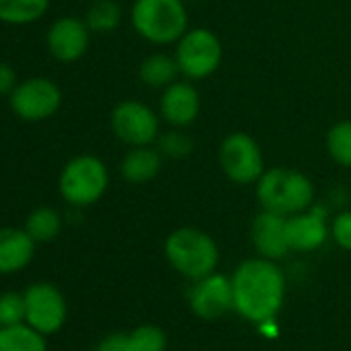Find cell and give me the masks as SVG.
I'll return each instance as SVG.
<instances>
[{
    "label": "cell",
    "mask_w": 351,
    "mask_h": 351,
    "mask_svg": "<svg viewBox=\"0 0 351 351\" xmlns=\"http://www.w3.org/2000/svg\"><path fill=\"white\" fill-rule=\"evenodd\" d=\"M234 310L256 324L271 322L285 302V275L277 261L263 256L242 261L234 275Z\"/></svg>",
    "instance_id": "obj_1"
},
{
    "label": "cell",
    "mask_w": 351,
    "mask_h": 351,
    "mask_svg": "<svg viewBox=\"0 0 351 351\" xmlns=\"http://www.w3.org/2000/svg\"><path fill=\"white\" fill-rule=\"evenodd\" d=\"M256 201L261 209L279 213V215H295L314 205L316 189L310 176L295 167H267L258 182L254 184Z\"/></svg>",
    "instance_id": "obj_2"
},
{
    "label": "cell",
    "mask_w": 351,
    "mask_h": 351,
    "mask_svg": "<svg viewBox=\"0 0 351 351\" xmlns=\"http://www.w3.org/2000/svg\"><path fill=\"white\" fill-rule=\"evenodd\" d=\"M163 254L176 273L191 281L215 273L221 256L213 236L193 226L173 230L163 242Z\"/></svg>",
    "instance_id": "obj_3"
},
{
    "label": "cell",
    "mask_w": 351,
    "mask_h": 351,
    "mask_svg": "<svg viewBox=\"0 0 351 351\" xmlns=\"http://www.w3.org/2000/svg\"><path fill=\"white\" fill-rule=\"evenodd\" d=\"M130 25L147 44H176L189 32L186 3L184 0H132Z\"/></svg>",
    "instance_id": "obj_4"
},
{
    "label": "cell",
    "mask_w": 351,
    "mask_h": 351,
    "mask_svg": "<svg viewBox=\"0 0 351 351\" xmlns=\"http://www.w3.org/2000/svg\"><path fill=\"white\" fill-rule=\"evenodd\" d=\"M110 189V169L97 155H75L64 163L58 176L60 197L77 209L91 207L104 199Z\"/></svg>",
    "instance_id": "obj_5"
},
{
    "label": "cell",
    "mask_w": 351,
    "mask_h": 351,
    "mask_svg": "<svg viewBox=\"0 0 351 351\" xmlns=\"http://www.w3.org/2000/svg\"><path fill=\"white\" fill-rule=\"evenodd\" d=\"M173 46L180 75L195 83L213 77L223 62V44L209 27H189Z\"/></svg>",
    "instance_id": "obj_6"
},
{
    "label": "cell",
    "mask_w": 351,
    "mask_h": 351,
    "mask_svg": "<svg viewBox=\"0 0 351 351\" xmlns=\"http://www.w3.org/2000/svg\"><path fill=\"white\" fill-rule=\"evenodd\" d=\"M217 163L226 178L238 186L256 184L267 169L265 153L258 141L244 130H236L223 136L217 149Z\"/></svg>",
    "instance_id": "obj_7"
},
{
    "label": "cell",
    "mask_w": 351,
    "mask_h": 351,
    "mask_svg": "<svg viewBox=\"0 0 351 351\" xmlns=\"http://www.w3.org/2000/svg\"><path fill=\"white\" fill-rule=\"evenodd\" d=\"M161 116L141 99H124L110 114L112 134L128 147L155 145L161 134Z\"/></svg>",
    "instance_id": "obj_8"
},
{
    "label": "cell",
    "mask_w": 351,
    "mask_h": 351,
    "mask_svg": "<svg viewBox=\"0 0 351 351\" xmlns=\"http://www.w3.org/2000/svg\"><path fill=\"white\" fill-rule=\"evenodd\" d=\"M9 104L17 118L25 122H44L60 110L62 91L48 77H32L19 81L9 95Z\"/></svg>",
    "instance_id": "obj_9"
},
{
    "label": "cell",
    "mask_w": 351,
    "mask_h": 351,
    "mask_svg": "<svg viewBox=\"0 0 351 351\" xmlns=\"http://www.w3.org/2000/svg\"><path fill=\"white\" fill-rule=\"evenodd\" d=\"M25 300V322L42 335L58 332L69 316L64 293L48 281L32 283L23 291Z\"/></svg>",
    "instance_id": "obj_10"
},
{
    "label": "cell",
    "mask_w": 351,
    "mask_h": 351,
    "mask_svg": "<svg viewBox=\"0 0 351 351\" xmlns=\"http://www.w3.org/2000/svg\"><path fill=\"white\" fill-rule=\"evenodd\" d=\"M189 306L195 316L203 320H217L234 310V287L232 277L223 273H211L203 279L193 281L189 293Z\"/></svg>",
    "instance_id": "obj_11"
},
{
    "label": "cell",
    "mask_w": 351,
    "mask_h": 351,
    "mask_svg": "<svg viewBox=\"0 0 351 351\" xmlns=\"http://www.w3.org/2000/svg\"><path fill=\"white\" fill-rule=\"evenodd\" d=\"M91 44V29L85 19L60 17L46 32V48L50 56L58 62L71 64L81 60Z\"/></svg>",
    "instance_id": "obj_12"
},
{
    "label": "cell",
    "mask_w": 351,
    "mask_h": 351,
    "mask_svg": "<svg viewBox=\"0 0 351 351\" xmlns=\"http://www.w3.org/2000/svg\"><path fill=\"white\" fill-rule=\"evenodd\" d=\"M201 91L195 81L178 79L176 83L161 89L159 97V116L167 126L189 128L197 122L201 114Z\"/></svg>",
    "instance_id": "obj_13"
},
{
    "label": "cell",
    "mask_w": 351,
    "mask_h": 351,
    "mask_svg": "<svg viewBox=\"0 0 351 351\" xmlns=\"http://www.w3.org/2000/svg\"><path fill=\"white\" fill-rule=\"evenodd\" d=\"M330 238L328 211L322 205H312L287 217V242L293 252H314Z\"/></svg>",
    "instance_id": "obj_14"
},
{
    "label": "cell",
    "mask_w": 351,
    "mask_h": 351,
    "mask_svg": "<svg viewBox=\"0 0 351 351\" xmlns=\"http://www.w3.org/2000/svg\"><path fill=\"white\" fill-rule=\"evenodd\" d=\"M250 240L256 256L281 261L287 252H291L287 242V217L261 209L250 223Z\"/></svg>",
    "instance_id": "obj_15"
},
{
    "label": "cell",
    "mask_w": 351,
    "mask_h": 351,
    "mask_svg": "<svg viewBox=\"0 0 351 351\" xmlns=\"http://www.w3.org/2000/svg\"><path fill=\"white\" fill-rule=\"evenodd\" d=\"M36 254V240L25 228H0V275H13L29 267Z\"/></svg>",
    "instance_id": "obj_16"
},
{
    "label": "cell",
    "mask_w": 351,
    "mask_h": 351,
    "mask_svg": "<svg viewBox=\"0 0 351 351\" xmlns=\"http://www.w3.org/2000/svg\"><path fill=\"white\" fill-rule=\"evenodd\" d=\"M161 167H163V155L155 145L128 147V151L120 161V176L124 182L141 186L155 180Z\"/></svg>",
    "instance_id": "obj_17"
},
{
    "label": "cell",
    "mask_w": 351,
    "mask_h": 351,
    "mask_svg": "<svg viewBox=\"0 0 351 351\" xmlns=\"http://www.w3.org/2000/svg\"><path fill=\"white\" fill-rule=\"evenodd\" d=\"M180 77L182 75L173 54H165V52L149 54L138 66V79L149 89H165Z\"/></svg>",
    "instance_id": "obj_18"
},
{
    "label": "cell",
    "mask_w": 351,
    "mask_h": 351,
    "mask_svg": "<svg viewBox=\"0 0 351 351\" xmlns=\"http://www.w3.org/2000/svg\"><path fill=\"white\" fill-rule=\"evenodd\" d=\"M50 9V0H0V23L32 25L38 23Z\"/></svg>",
    "instance_id": "obj_19"
},
{
    "label": "cell",
    "mask_w": 351,
    "mask_h": 351,
    "mask_svg": "<svg viewBox=\"0 0 351 351\" xmlns=\"http://www.w3.org/2000/svg\"><path fill=\"white\" fill-rule=\"evenodd\" d=\"M0 351H48L46 335L27 322L0 326Z\"/></svg>",
    "instance_id": "obj_20"
},
{
    "label": "cell",
    "mask_w": 351,
    "mask_h": 351,
    "mask_svg": "<svg viewBox=\"0 0 351 351\" xmlns=\"http://www.w3.org/2000/svg\"><path fill=\"white\" fill-rule=\"evenodd\" d=\"M23 228L36 240V244H48L60 236L62 215L54 207H38L27 215Z\"/></svg>",
    "instance_id": "obj_21"
},
{
    "label": "cell",
    "mask_w": 351,
    "mask_h": 351,
    "mask_svg": "<svg viewBox=\"0 0 351 351\" xmlns=\"http://www.w3.org/2000/svg\"><path fill=\"white\" fill-rule=\"evenodd\" d=\"M83 19L91 34H112L122 23V7L118 0H93Z\"/></svg>",
    "instance_id": "obj_22"
},
{
    "label": "cell",
    "mask_w": 351,
    "mask_h": 351,
    "mask_svg": "<svg viewBox=\"0 0 351 351\" xmlns=\"http://www.w3.org/2000/svg\"><path fill=\"white\" fill-rule=\"evenodd\" d=\"M324 151L332 163L351 167V120H339L326 130Z\"/></svg>",
    "instance_id": "obj_23"
},
{
    "label": "cell",
    "mask_w": 351,
    "mask_h": 351,
    "mask_svg": "<svg viewBox=\"0 0 351 351\" xmlns=\"http://www.w3.org/2000/svg\"><path fill=\"white\" fill-rule=\"evenodd\" d=\"M155 147L159 149L163 159H186L195 151V141L186 132V128H173V126H169V130H163L157 136Z\"/></svg>",
    "instance_id": "obj_24"
},
{
    "label": "cell",
    "mask_w": 351,
    "mask_h": 351,
    "mask_svg": "<svg viewBox=\"0 0 351 351\" xmlns=\"http://www.w3.org/2000/svg\"><path fill=\"white\" fill-rule=\"evenodd\" d=\"M132 351H165L167 335L157 324H141L134 330L126 332Z\"/></svg>",
    "instance_id": "obj_25"
},
{
    "label": "cell",
    "mask_w": 351,
    "mask_h": 351,
    "mask_svg": "<svg viewBox=\"0 0 351 351\" xmlns=\"http://www.w3.org/2000/svg\"><path fill=\"white\" fill-rule=\"evenodd\" d=\"M25 322V300L23 293L7 291L0 295V326Z\"/></svg>",
    "instance_id": "obj_26"
},
{
    "label": "cell",
    "mask_w": 351,
    "mask_h": 351,
    "mask_svg": "<svg viewBox=\"0 0 351 351\" xmlns=\"http://www.w3.org/2000/svg\"><path fill=\"white\" fill-rule=\"evenodd\" d=\"M330 238L339 248L351 252V209L341 211V213H337L332 217V221H330Z\"/></svg>",
    "instance_id": "obj_27"
},
{
    "label": "cell",
    "mask_w": 351,
    "mask_h": 351,
    "mask_svg": "<svg viewBox=\"0 0 351 351\" xmlns=\"http://www.w3.org/2000/svg\"><path fill=\"white\" fill-rule=\"evenodd\" d=\"M95 351H132V349L126 332H112L97 343Z\"/></svg>",
    "instance_id": "obj_28"
},
{
    "label": "cell",
    "mask_w": 351,
    "mask_h": 351,
    "mask_svg": "<svg viewBox=\"0 0 351 351\" xmlns=\"http://www.w3.org/2000/svg\"><path fill=\"white\" fill-rule=\"evenodd\" d=\"M19 85L17 73L9 62H0V95H11Z\"/></svg>",
    "instance_id": "obj_29"
},
{
    "label": "cell",
    "mask_w": 351,
    "mask_h": 351,
    "mask_svg": "<svg viewBox=\"0 0 351 351\" xmlns=\"http://www.w3.org/2000/svg\"><path fill=\"white\" fill-rule=\"evenodd\" d=\"M184 3H186V0H184Z\"/></svg>",
    "instance_id": "obj_30"
}]
</instances>
